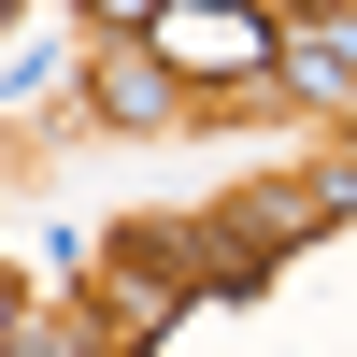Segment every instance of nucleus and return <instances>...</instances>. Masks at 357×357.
<instances>
[{
    "label": "nucleus",
    "mask_w": 357,
    "mask_h": 357,
    "mask_svg": "<svg viewBox=\"0 0 357 357\" xmlns=\"http://www.w3.org/2000/svg\"><path fill=\"white\" fill-rule=\"evenodd\" d=\"M158 43L186 72H243V57H272V29H243V15H158Z\"/></svg>",
    "instance_id": "1"
}]
</instances>
